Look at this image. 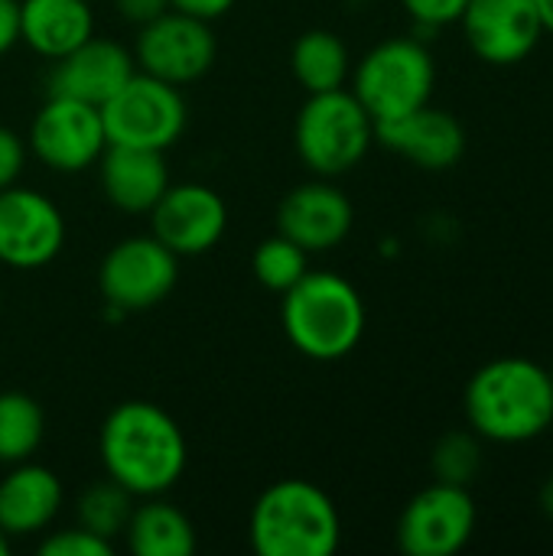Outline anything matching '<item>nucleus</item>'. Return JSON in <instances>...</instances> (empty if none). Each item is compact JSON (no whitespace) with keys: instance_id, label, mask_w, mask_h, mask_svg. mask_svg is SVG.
Masks as SVG:
<instances>
[{"instance_id":"nucleus-2","label":"nucleus","mask_w":553,"mask_h":556,"mask_svg":"<svg viewBox=\"0 0 553 556\" xmlns=\"http://www.w3.org/2000/svg\"><path fill=\"white\" fill-rule=\"evenodd\" d=\"M463 407L479 440L528 443L553 427L551 371L531 358H495L469 378Z\"/></svg>"},{"instance_id":"nucleus-6","label":"nucleus","mask_w":553,"mask_h":556,"mask_svg":"<svg viewBox=\"0 0 553 556\" xmlns=\"http://www.w3.org/2000/svg\"><path fill=\"white\" fill-rule=\"evenodd\" d=\"M352 94L375 124L398 121L433 98L437 65L420 39H385L372 46L352 68Z\"/></svg>"},{"instance_id":"nucleus-34","label":"nucleus","mask_w":553,"mask_h":556,"mask_svg":"<svg viewBox=\"0 0 553 556\" xmlns=\"http://www.w3.org/2000/svg\"><path fill=\"white\" fill-rule=\"evenodd\" d=\"M535 7H538L544 33H553V0H535Z\"/></svg>"},{"instance_id":"nucleus-16","label":"nucleus","mask_w":553,"mask_h":556,"mask_svg":"<svg viewBox=\"0 0 553 556\" xmlns=\"http://www.w3.org/2000/svg\"><path fill=\"white\" fill-rule=\"evenodd\" d=\"M137 72L134 52L114 39L104 36H88L81 46L65 52L62 59L52 62L46 91L59 98H75L85 104L101 108L117 94V88Z\"/></svg>"},{"instance_id":"nucleus-14","label":"nucleus","mask_w":553,"mask_h":556,"mask_svg":"<svg viewBox=\"0 0 553 556\" xmlns=\"http://www.w3.org/2000/svg\"><path fill=\"white\" fill-rule=\"evenodd\" d=\"M460 26L469 49L489 65L525 62L544 36L535 0H469Z\"/></svg>"},{"instance_id":"nucleus-10","label":"nucleus","mask_w":553,"mask_h":556,"mask_svg":"<svg viewBox=\"0 0 553 556\" xmlns=\"http://www.w3.org/2000/svg\"><path fill=\"white\" fill-rule=\"evenodd\" d=\"M26 147L52 173L72 176V173L91 169L108 147L101 108L75 101V98L49 94L29 124Z\"/></svg>"},{"instance_id":"nucleus-17","label":"nucleus","mask_w":553,"mask_h":556,"mask_svg":"<svg viewBox=\"0 0 553 556\" xmlns=\"http://www.w3.org/2000/svg\"><path fill=\"white\" fill-rule=\"evenodd\" d=\"M375 140L427 173H447L466 153V127L460 117L433 104H424L398 121L375 124Z\"/></svg>"},{"instance_id":"nucleus-26","label":"nucleus","mask_w":553,"mask_h":556,"mask_svg":"<svg viewBox=\"0 0 553 556\" xmlns=\"http://www.w3.org/2000/svg\"><path fill=\"white\" fill-rule=\"evenodd\" d=\"M430 469H433V479L437 482L469 489L479 479V472H482V443H479V433H473V430H453V433L440 437V443L433 446V456H430Z\"/></svg>"},{"instance_id":"nucleus-15","label":"nucleus","mask_w":553,"mask_h":556,"mask_svg":"<svg viewBox=\"0 0 553 556\" xmlns=\"http://www.w3.org/2000/svg\"><path fill=\"white\" fill-rule=\"evenodd\" d=\"M352 225L355 208L349 195L323 176L293 186L277 205V231L297 241L306 254L339 248L349 238Z\"/></svg>"},{"instance_id":"nucleus-13","label":"nucleus","mask_w":553,"mask_h":556,"mask_svg":"<svg viewBox=\"0 0 553 556\" xmlns=\"http://www.w3.org/2000/svg\"><path fill=\"white\" fill-rule=\"evenodd\" d=\"M147 218L150 235L176 257H199L222 241L228 228V205L205 182H169Z\"/></svg>"},{"instance_id":"nucleus-22","label":"nucleus","mask_w":553,"mask_h":556,"mask_svg":"<svg viewBox=\"0 0 553 556\" xmlns=\"http://www.w3.org/2000/svg\"><path fill=\"white\" fill-rule=\"evenodd\" d=\"M290 72L306 94L336 91L345 88L352 75V59L342 36H336L332 29H306L290 49Z\"/></svg>"},{"instance_id":"nucleus-4","label":"nucleus","mask_w":553,"mask_h":556,"mask_svg":"<svg viewBox=\"0 0 553 556\" xmlns=\"http://www.w3.org/2000/svg\"><path fill=\"white\" fill-rule=\"evenodd\" d=\"M248 541L257 556H332L342 541V518L319 485L280 479L257 495Z\"/></svg>"},{"instance_id":"nucleus-35","label":"nucleus","mask_w":553,"mask_h":556,"mask_svg":"<svg viewBox=\"0 0 553 556\" xmlns=\"http://www.w3.org/2000/svg\"><path fill=\"white\" fill-rule=\"evenodd\" d=\"M10 544H13V541H10V538H7V534L0 531V556L10 554Z\"/></svg>"},{"instance_id":"nucleus-8","label":"nucleus","mask_w":553,"mask_h":556,"mask_svg":"<svg viewBox=\"0 0 553 556\" xmlns=\"http://www.w3.org/2000/svg\"><path fill=\"white\" fill-rule=\"evenodd\" d=\"M179 283V257L153 235L121 238L98 264V293L114 313L160 306Z\"/></svg>"},{"instance_id":"nucleus-36","label":"nucleus","mask_w":553,"mask_h":556,"mask_svg":"<svg viewBox=\"0 0 553 556\" xmlns=\"http://www.w3.org/2000/svg\"><path fill=\"white\" fill-rule=\"evenodd\" d=\"M548 371H551V381H553V365H551V368H548Z\"/></svg>"},{"instance_id":"nucleus-24","label":"nucleus","mask_w":553,"mask_h":556,"mask_svg":"<svg viewBox=\"0 0 553 556\" xmlns=\"http://www.w3.org/2000/svg\"><path fill=\"white\" fill-rule=\"evenodd\" d=\"M134 505H137V498L124 485H117L114 479H104V482L88 485L78 495L75 515H78V525L85 531L114 544V538H124V528L134 515Z\"/></svg>"},{"instance_id":"nucleus-21","label":"nucleus","mask_w":553,"mask_h":556,"mask_svg":"<svg viewBox=\"0 0 553 556\" xmlns=\"http://www.w3.org/2000/svg\"><path fill=\"white\" fill-rule=\"evenodd\" d=\"M124 544L134 556H192L199 547L196 525L176 505L156 498H137L124 528Z\"/></svg>"},{"instance_id":"nucleus-33","label":"nucleus","mask_w":553,"mask_h":556,"mask_svg":"<svg viewBox=\"0 0 553 556\" xmlns=\"http://www.w3.org/2000/svg\"><path fill=\"white\" fill-rule=\"evenodd\" d=\"M538 502H541V511L548 515L553 521V476L541 485V492H538Z\"/></svg>"},{"instance_id":"nucleus-20","label":"nucleus","mask_w":553,"mask_h":556,"mask_svg":"<svg viewBox=\"0 0 553 556\" xmlns=\"http://www.w3.org/2000/svg\"><path fill=\"white\" fill-rule=\"evenodd\" d=\"M95 36L88 0H20V42L55 62Z\"/></svg>"},{"instance_id":"nucleus-29","label":"nucleus","mask_w":553,"mask_h":556,"mask_svg":"<svg viewBox=\"0 0 553 556\" xmlns=\"http://www.w3.org/2000/svg\"><path fill=\"white\" fill-rule=\"evenodd\" d=\"M26 140L10 130V127H0V189L7 186H16V179L23 176V166H26Z\"/></svg>"},{"instance_id":"nucleus-12","label":"nucleus","mask_w":553,"mask_h":556,"mask_svg":"<svg viewBox=\"0 0 553 556\" xmlns=\"http://www.w3.org/2000/svg\"><path fill=\"white\" fill-rule=\"evenodd\" d=\"M65 244L62 208L39 189H0V264L36 270L59 257Z\"/></svg>"},{"instance_id":"nucleus-9","label":"nucleus","mask_w":553,"mask_h":556,"mask_svg":"<svg viewBox=\"0 0 553 556\" xmlns=\"http://www.w3.org/2000/svg\"><path fill=\"white\" fill-rule=\"evenodd\" d=\"M218 55V42L212 23L186 16L179 10H166L156 20L137 26L134 36V65L160 81L186 88L199 81Z\"/></svg>"},{"instance_id":"nucleus-5","label":"nucleus","mask_w":553,"mask_h":556,"mask_svg":"<svg viewBox=\"0 0 553 556\" xmlns=\"http://www.w3.org/2000/svg\"><path fill=\"white\" fill-rule=\"evenodd\" d=\"M293 143L313 176L336 179L368 156L375 143V121L349 88L306 94L293 124Z\"/></svg>"},{"instance_id":"nucleus-1","label":"nucleus","mask_w":553,"mask_h":556,"mask_svg":"<svg viewBox=\"0 0 553 556\" xmlns=\"http://www.w3.org/2000/svg\"><path fill=\"white\" fill-rule=\"evenodd\" d=\"M98 456L108 479L124 485L134 498H156L183 479L189 443L163 407L124 401L101 424Z\"/></svg>"},{"instance_id":"nucleus-31","label":"nucleus","mask_w":553,"mask_h":556,"mask_svg":"<svg viewBox=\"0 0 553 556\" xmlns=\"http://www.w3.org/2000/svg\"><path fill=\"white\" fill-rule=\"evenodd\" d=\"M235 3H238V0H169V10H179V13H186V16L215 23V20H222Z\"/></svg>"},{"instance_id":"nucleus-19","label":"nucleus","mask_w":553,"mask_h":556,"mask_svg":"<svg viewBox=\"0 0 553 556\" xmlns=\"http://www.w3.org/2000/svg\"><path fill=\"white\" fill-rule=\"evenodd\" d=\"M65 492L52 469L26 459L0 479V531L10 541L46 534L62 511Z\"/></svg>"},{"instance_id":"nucleus-27","label":"nucleus","mask_w":553,"mask_h":556,"mask_svg":"<svg viewBox=\"0 0 553 556\" xmlns=\"http://www.w3.org/2000/svg\"><path fill=\"white\" fill-rule=\"evenodd\" d=\"M39 554L42 556H111L114 554V544L85 531L81 525L78 528H65V531H49L39 544Z\"/></svg>"},{"instance_id":"nucleus-7","label":"nucleus","mask_w":553,"mask_h":556,"mask_svg":"<svg viewBox=\"0 0 553 556\" xmlns=\"http://www.w3.org/2000/svg\"><path fill=\"white\" fill-rule=\"evenodd\" d=\"M108 143L169 150L189 121L186 98L176 85L160 81L147 72H134L111 101L101 104Z\"/></svg>"},{"instance_id":"nucleus-3","label":"nucleus","mask_w":553,"mask_h":556,"mask_svg":"<svg viewBox=\"0 0 553 556\" xmlns=\"http://www.w3.org/2000/svg\"><path fill=\"white\" fill-rule=\"evenodd\" d=\"M280 296V323L300 355L313 362H339L359 349L368 313L362 293L345 277L332 270H306Z\"/></svg>"},{"instance_id":"nucleus-23","label":"nucleus","mask_w":553,"mask_h":556,"mask_svg":"<svg viewBox=\"0 0 553 556\" xmlns=\"http://www.w3.org/2000/svg\"><path fill=\"white\" fill-rule=\"evenodd\" d=\"M46 437V414L42 407L23 391L0 394V463L16 466L33 459Z\"/></svg>"},{"instance_id":"nucleus-25","label":"nucleus","mask_w":553,"mask_h":556,"mask_svg":"<svg viewBox=\"0 0 553 556\" xmlns=\"http://www.w3.org/2000/svg\"><path fill=\"white\" fill-rule=\"evenodd\" d=\"M310 270V254L290 241L287 235H271L264 238L254 254H251V274L261 287L274 290V293H287L303 274Z\"/></svg>"},{"instance_id":"nucleus-32","label":"nucleus","mask_w":553,"mask_h":556,"mask_svg":"<svg viewBox=\"0 0 553 556\" xmlns=\"http://www.w3.org/2000/svg\"><path fill=\"white\" fill-rule=\"evenodd\" d=\"M20 42V0H0V55Z\"/></svg>"},{"instance_id":"nucleus-18","label":"nucleus","mask_w":553,"mask_h":556,"mask_svg":"<svg viewBox=\"0 0 553 556\" xmlns=\"http://www.w3.org/2000/svg\"><path fill=\"white\" fill-rule=\"evenodd\" d=\"M98 166L104 199L127 215H150L169 186V169L163 150L108 143Z\"/></svg>"},{"instance_id":"nucleus-11","label":"nucleus","mask_w":553,"mask_h":556,"mask_svg":"<svg viewBox=\"0 0 553 556\" xmlns=\"http://www.w3.org/2000/svg\"><path fill=\"white\" fill-rule=\"evenodd\" d=\"M476 502L469 489L433 482L420 489L398 518V547L407 556H453L476 534Z\"/></svg>"},{"instance_id":"nucleus-28","label":"nucleus","mask_w":553,"mask_h":556,"mask_svg":"<svg viewBox=\"0 0 553 556\" xmlns=\"http://www.w3.org/2000/svg\"><path fill=\"white\" fill-rule=\"evenodd\" d=\"M407 16L424 26V29H440V26H450V23H460L463 10L469 0H401Z\"/></svg>"},{"instance_id":"nucleus-30","label":"nucleus","mask_w":553,"mask_h":556,"mask_svg":"<svg viewBox=\"0 0 553 556\" xmlns=\"http://www.w3.org/2000/svg\"><path fill=\"white\" fill-rule=\"evenodd\" d=\"M117 16L130 26H143L169 10V0H111Z\"/></svg>"},{"instance_id":"nucleus-37","label":"nucleus","mask_w":553,"mask_h":556,"mask_svg":"<svg viewBox=\"0 0 553 556\" xmlns=\"http://www.w3.org/2000/svg\"><path fill=\"white\" fill-rule=\"evenodd\" d=\"M88 3H95V0H88Z\"/></svg>"}]
</instances>
